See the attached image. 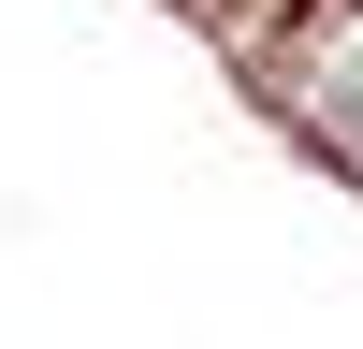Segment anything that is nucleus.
Returning <instances> with one entry per match:
<instances>
[{"mask_svg":"<svg viewBox=\"0 0 363 349\" xmlns=\"http://www.w3.org/2000/svg\"><path fill=\"white\" fill-rule=\"evenodd\" d=\"M306 116H320V131H335V145H363V15L335 29V58H320V73H306Z\"/></svg>","mask_w":363,"mask_h":349,"instance_id":"nucleus-1","label":"nucleus"}]
</instances>
